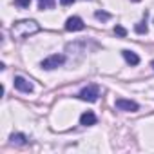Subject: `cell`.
Here are the masks:
<instances>
[{
  "label": "cell",
  "instance_id": "obj_1",
  "mask_svg": "<svg viewBox=\"0 0 154 154\" xmlns=\"http://www.w3.org/2000/svg\"><path fill=\"white\" fill-rule=\"evenodd\" d=\"M38 31H40V26H38V22H35V20H20V22H15L13 27H11L13 38H18V40L29 38L31 35H35V33H38Z\"/></svg>",
  "mask_w": 154,
  "mask_h": 154
},
{
  "label": "cell",
  "instance_id": "obj_2",
  "mask_svg": "<svg viewBox=\"0 0 154 154\" xmlns=\"http://www.w3.org/2000/svg\"><path fill=\"white\" fill-rule=\"evenodd\" d=\"M82 100H85V102H96L98 100V96H100V89H98V85H94V84H91V85H87V87H84L82 91H80V94H78Z\"/></svg>",
  "mask_w": 154,
  "mask_h": 154
},
{
  "label": "cell",
  "instance_id": "obj_3",
  "mask_svg": "<svg viewBox=\"0 0 154 154\" xmlns=\"http://www.w3.org/2000/svg\"><path fill=\"white\" fill-rule=\"evenodd\" d=\"M63 54H51V56H47L44 62H42V69H45V71H51V69H56V67H60L62 63H63Z\"/></svg>",
  "mask_w": 154,
  "mask_h": 154
},
{
  "label": "cell",
  "instance_id": "obj_4",
  "mask_svg": "<svg viewBox=\"0 0 154 154\" xmlns=\"http://www.w3.org/2000/svg\"><path fill=\"white\" fill-rule=\"evenodd\" d=\"M114 105H116V109L127 111V112H136V111H138V103L132 102V100H127V98H118V100L114 102Z\"/></svg>",
  "mask_w": 154,
  "mask_h": 154
},
{
  "label": "cell",
  "instance_id": "obj_5",
  "mask_svg": "<svg viewBox=\"0 0 154 154\" xmlns=\"http://www.w3.org/2000/svg\"><path fill=\"white\" fill-rule=\"evenodd\" d=\"M84 27H85V24H84V20L80 17H71L65 22V29L67 31H82Z\"/></svg>",
  "mask_w": 154,
  "mask_h": 154
},
{
  "label": "cell",
  "instance_id": "obj_6",
  "mask_svg": "<svg viewBox=\"0 0 154 154\" xmlns=\"http://www.w3.org/2000/svg\"><path fill=\"white\" fill-rule=\"evenodd\" d=\"M15 87L22 93H31L33 91V84L29 80H26L24 76H15Z\"/></svg>",
  "mask_w": 154,
  "mask_h": 154
},
{
  "label": "cell",
  "instance_id": "obj_7",
  "mask_svg": "<svg viewBox=\"0 0 154 154\" xmlns=\"http://www.w3.org/2000/svg\"><path fill=\"white\" fill-rule=\"evenodd\" d=\"M80 123H82V125H85V127L94 125V123H96V114H94L93 111H85V112L80 116Z\"/></svg>",
  "mask_w": 154,
  "mask_h": 154
},
{
  "label": "cell",
  "instance_id": "obj_8",
  "mask_svg": "<svg viewBox=\"0 0 154 154\" xmlns=\"http://www.w3.org/2000/svg\"><path fill=\"white\" fill-rule=\"evenodd\" d=\"M122 54H123V58H125V62H127L129 65H138V63H140V56H138L134 51L125 49V51H122Z\"/></svg>",
  "mask_w": 154,
  "mask_h": 154
},
{
  "label": "cell",
  "instance_id": "obj_9",
  "mask_svg": "<svg viewBox=\"0 0 154 154\" xmlns=\"http://www.w3.org/2000/svg\"><path fill=\"white\" fill-rule=\"evenodd\" d=\"M11 143L13 145H26L27 143V136L26 134H20V132L18 134H13L11 136Z\"/></svg>",
  "mask_w": 154,
  "mask_h": 154
},
{
  "label": "cell",
  "instance_id": "obj_10",
  "mask_svg": "<svg viewBox=\"0 0 154 154\" xmlns=\"http://www.w3.org/2000/svg\"><path fill=\"white\" fill-rule=\"evenodd\" d=\"M38 8L40 9H53L54 8V0H38Z\"/></svg>",
  "mask_w": 154,
  "mask_h": 154
},
{
  "label": "cell",
  "instance_id": "obj_11",
  "mask_svg": "<svg viewBox=\"0 0 154 154\" xmlns=\"http://www.w3.org/2000/svg\"><path fill=\"white\" fill-rule=\"evenodd\" d=\"M134 31H136L138 35H147L149 29H147V24H145V22H140V24L134 26Z\"/></svg>",
  "mask_w": 154,
  "mask_h": 154
},
{
  "label": "cell",
  "instance_id": "obj_12",
  "mask_svg": "<svg viewBox=\"0 0 154 154\" xmlns=\"http://www.w3.org/2000/svg\"><path fill=\"white\" fill-rule=\"evenodd\" d=\"M114 35L120 36V38H125V36H127V29L122 27V26H116V27H114Z\"/></svg>",
  "mask_w": 154,
  "mask_h": 154
},
{
  "label": "cell",
  "instance_id": "obj_13",
  "mask_svg": "<svg viewBox=\"0 0 154 154\" xmlns=\"http://www.w3.org/2000/svg\"><path fill=\"white\" fill-rule=\"evenodd\" d=\"M94 17H96L98 20H109V18H111V15H109V13H105V11H96V13H94Z\"/></svg>",
  "mask_w": 154,
  "mask_h": 154
},
{
  "label": "cell",
  "instance_id": "obj_14",
  "mask_svg": "<svg viewBox=\"0 0 154 154\" xmlns=\"http://www.w3.org/2000/svg\"><path fill=\"white\" fill-rule=\"evenodd\" d=\"M15 4H17L18 8H29L31 0H15Z\"/></svg>",
  "mask_w": 154,
  "mask_h": 154
},
{
  "label": "cell",
  "instance_id": "obj_15",
  "mask_svg": "<svg viewBox=\"0 0 154 154\" xmlns=\"http://www.w3.org/2000/svg\"><path fill=\"white\" fill-rule=\"evenodd\" d=\"M60 4L62 6H71V4H74V0H60Z\"/></svg>",
  "mask_w": 154,
  "mask_h": 154
},
{
  "label": "cell",
  "instance_id": "obj_16",
  "mask_svg": "<svg viewBox=\"0 0 154 154\" xmlns=\"http://www.w3.org/2000/svg\"><path fill=\"white\" fill-rule=\"evenodd\" d=\"M150 67H152V69H154V60H152V62H150Z\"/></svg>",
  "mask_w": 154,
  "mask_h": 154
},
{
  "label": "cell",
  "instance_id": "obj_17",
  "mask_svg": "<svg viewBox=\"0 0 154 154\" xmlns=\"http://www.w3.org/2000/svg\"><path fill=\"white\" fill-rule=\"evenodd\" d=\"M132 2H140V0H132Z\"/></svg>",
  "mask_w": 154,
  "mask_h": 154
}]
</instances>
